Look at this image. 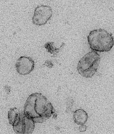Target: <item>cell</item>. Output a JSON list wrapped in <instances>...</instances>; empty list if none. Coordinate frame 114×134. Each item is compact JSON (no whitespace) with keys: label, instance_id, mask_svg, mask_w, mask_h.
Returning <instances> with one entry per match:
<instances>
[{"label":"cell","instance_id":"cell-1","mask_svg":"<svg viewBox=\"0 0 114 134\" xmlns=\"http://www.w3.org/2000/svg\"><path fill=\"white\" fill-rule=\"evenodd\" d=\"M24 112L27 117L37 123L44 122L52 115L56 114L51 102L42 93H37L31 94L27 98Z\"/></svg>","mask_w":114,"mask_h":134},{"label":"cell","instance_id":"cell-2","mask_svg":"<svg viewBox=\"0 0 114 134\" xmlns=\"http://www.w3.org/2000/svg\"><path fill=\"white\" fill-rule=\"evenodd\" d=\"M90 48L98 52H108L113 47V37L111 33L99 29L90 32L87 37Z\"/></svg>","mask_w":114,"mask_h":134},{"label":"cell","instance_id":"cell-3","mask_svg":"<svg viewBox=\"0 0 114 134\" xmlns=\"http://www.w3.org/2000/svg\"><path fill=\"white\" fill-rule=\"evenodd\" d=\"M100 57L95 51H92L84 56L79 61L77 69L79 74L86 78H92L97 71Z\"/></svg>","mask_w":114,"mask_h":134},{"label":"cell","instance_id":"cell-4","mask_svg":"<svg viewBox=\"0 0 114 134\" xmlns=\"http://www.w3.org/2000/svg\"><path fill=\"white\" fill-rule=\"evenodd\" d=\"M35 124L32 119L25 115L24 112H21L12 126L16 134H32L35 128Z\"/></svg>","mask_w":114,"mask_h":134},{"label":"cell","instance_id":"cell-5","mask_svg":"<svg viewBox=\"0 0 114 134\" xmlns=\"http://www.w3.org/2000/svg\"><path fill=\"white\" fill-rule=\"evenodd\" d=\"M53 15L51 7L48 5H38L35 8L32 18V23L37 26H42L46 24Z\"/></svg>","mask_w":114,"mask_h":134},{"label":"cell","instance_id":"cell-6","mask_svg":"<svg viewBox=\"0 0 114 134\" xmlns=\"http://www.w3.org/2000/svg\"><path fill=\"white\" fill-rule=\"evenodd\" d=\"M35 63L31 57L22 56L17 60L15 66L17 71L20 75H27L34 69Z\"/></svg>","mask_w":114,"mask_h":134},{"label":"cell","instance_id":"cell-7","mask_svg":"<svg viewBox=\"0 0 114 134\" xmlns=\"http://www.w3.org/2000/svg\"><path fill=\"white\" fill-rule=\"evenodd\" d=\"M73 119L74 122L77 125H85L87 121L88 116L84 110L78 109L74 111Z\"/></svg>","mask_w":114,"mask_h":134},{"label":"cell","instance_id":"cell-8","mask_svg":"<svg viewBox=\"0 0 114 134\" xmlns=\"http://www.w3.org/2000/svg\"><path fill=\"white\" fill-rule=\"evenodd\" d=\"M65 43H63L62 45L59 48H57L54 46V42H49L46 43L44 45V47L47 50V52L53 54V57H57L58 54L60 52V50L65 45Z\"/></svg>","mask_w":114,"mask_h":134},{"label":"cell","instance_id":"cell-9","mask_svg":"<svg viewBox=\"0 0 114 134\" xmlns=\"http://www.w3.org/2000/svg\"><path fill=\"white\" fill-rule=\"evenodd\" d=\"M20 112L16 108L10 109L8 111V117L9 124L12 125L14 121L18 117Z\"/></svg>","mask_w":114,"mask_h":134},{"label":"cell","instance_id":"cell-10","mask_svg":"<svg viewBox=\"0 0 114 134\" xmlns=\"http://www.w3.org/2000/svg\"><path fill=\"white\" fill-rule=\"evenodd\" d=\"M87 129V127L86 125H80L79 127V130L81 132H86Z\"/></svg>","mask_w":114,"mask_h":134}]
</instances>
